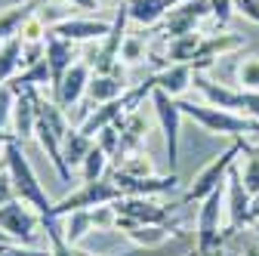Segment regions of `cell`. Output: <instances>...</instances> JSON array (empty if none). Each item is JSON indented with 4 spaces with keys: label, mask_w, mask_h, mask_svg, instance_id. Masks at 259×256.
<instances>
[{
    "label": "cell",
    "mask_w": 259,
    "mask_h": 256,
    "mask_svg": "<svg viewBox=\"0 0 259 256\" xmlns=\"http://www.w3.org/2000/svg\"><path fill=\"white\" fill-rule=\"evenodd\" d=\"M114 232H123L136 247H145V250H154L160 244H167L170 235H173L170 226H142V222H133V219H126V216H117Z\"/></svg>",
    "instance_id": "ffe728a7"
},
{
    "label": "cell",
    "mask_w": 259,
    "mask_h": 256,
    "mask_svg": "<svg viewBox=\"0 0 259 256\" xmlns=\"http://www.w3.org/2000/svg\"><path fill=\"white\" fill-rule=\"evenodd\" d=\"M235 80H238V90H244V93H259V56H247V59L238 62Z\"/></svg>",
    "instance_id": "4dcf8cb0"
},
{
    "label": "cell",
    "mask_w": 259,
    "mask_h": 256,
    "mask_svg": "<svg viewBox=\"0 0 259 256\" xmlns=\"http://www.w3.org/2000/svg\"><path fill=\"white\" fill-rule=\"evenodd\" d=\"M117 167L114 170H120V173H130V176H157L154 173V164H151V157H148V151H130V154H123L120 161H114Z\"/></svg>",
    "instance_id": "f546056e"
},
{
    "label": "cell",
    "mask_w": 259,
    "mask_h": 256,
    "mask_svg": "<svg viewBox=\"0 0 259 256\" xmlns=\"http://www.w3.org/2000/svg\"><path fill=\"white\" fill-rule=\"evenodd\" d=\"M22 50H25L22 37H13V40L0 44V83H10L19 74V68H22Z\"/></svg>",
    "instance_id": "4316f807"
},
{
    "label": "cell",
    "mask_w": 259,
    "mask_h": 256,
    "mask_svg": "<svg viewBox=\"0 0 259 256\" xmlns=\"http://www.w3.org/2000/svg\"><path fill=\"white\" fill-rule=\"evenodd\" d=\"M10 139H13V133H0V157L7 154V145H10Z\"/></svg>",
    "instance_id": "bcb514c9"
},
{
    "label": "cell",
    "mask_w": 259,
    "mask_h": 256,
    "mask_svg": "<svg viewBox=\"0 0 259 256\" xmlns=\"http://www.w3.org/2000/svg\"><path fill=\"white\" fill-rule=\"evenodd\" d=\"M191 77H194V68L191 65H164L157 74H151L154 80V90L167 93L170 99H176V96H182L188 87H191Z\"/></svg>",
    "instance_id": "44dd1931"
},
{
    "label": "cell",
    "mask_w": 259,
    "mask_h": 256,
    "mask_svg": "<svg viewBox=\"0 0 259 256\" xmlns=\"http://www.w3.org/2000/svg\"><path fill=\"white\" fill-rule=\"evenodd\" d=\"M210 0H182V4H173L170 13L160 22V34L164 37H182V34H194L207 16H210Z\"/></svg>",
    "instance_id": "9c48e42d"
},
{
    "label": "cell",
    "mask_w": 259,
    "mask_h": 256,
    "mask_svg": "<svg viewBox=\"0 0 259 256\" xmlns=\"http://www.w3.org/2000/svg\"><path fill=\"white\" fill-rule=\"evenodd\" d=\"M13 105H16V93L10 90V83H0V133H10Z\"/></svg>",
    "instance_id": "d590c367"
},
{
    "label": "cell",
    "mask_w": 259,
    "mask_h": 256,
    "mask_svg": "<svg viewBox=\"0 0 259 256\" xmlns=\"http://www.w3.org/2000/svg\"><path fill=\"white\" fill-rule=\"evenodd\" d=\"M145 40L139 37V34H126L123 37V47H120V62L123 65H136V62H142L145 59Z\"/></svg>",
    "instance_id": "d6a6232c"
},
{
    "label": "cell",
    "mask_w": 259,
    "mask_h": 256,
    "mask_svg": "<svg viewBox=\"0 0 259 256\" xmlns=\"http://www.w3.org/2000/svg\"><path fill=\"white\" fill-rule=\"evenodd\" d=\"M44 40H47V65H50V71H53V87H50V90H56L59 80L68 74V68L77 62V53H74V44H71V40L53 34V31H47Z\"/></svg>",
    "instance_id": "d6986e66"
},
{
    "label": "cell",
    "mask_w": 259,
    "mask_h": 256,
    "mask_svg": "<svg viewBox=\"0 0 259 256\" xmlns=\"http://www.w3.org/2000/svg\"><path fill=\"white\" fill-rule=\"evenodd\" d=\"M250 204H253V195L244 188L241 173H238V164H235L229 170V179H225V210H229V232H225V235H232L241 226H247Z\"/></svg>",
    "instance_id": "4fadbf2b"
},
{
    "label": "cell",
    "mask_w": 259,
    "mask_h": 256,
    "mask_svg": "<svg viewBox=\"0 0 259 256\" xmlns=\"http://www.w3.org/2000/svg\"><path fill=\"white\" fill-rule=\"evenodd\" d=\"M16 4H22V0H16Z\"/></svg>",
    "instance_id": "db71d44e"
},
{
    "label": "cell",
    "mask_w": 259,
    "mask_h": 256,
    "mask_svg": "<svg viewBox=\"0 0 259 256\" xmlns=\"http://www.w3.org/2000/svg\"><path fill=\"white\" fill-rule=\"evenodd\" d=\"M204 34L194 31V34H182V37H167L164 44V65H191L194 56H198V47H201Z\"/></svg>",
    "instance_id": "7402d4cb"
},
{
    "label": "cell",
    "mask_w": 259,
    "mask_h": 256,
    "mask_svg": "<svg viewBox=\"0 0 259 256\" xmlns=\"http://www.w3.org/2000/svg\"><path fill=\"white\" fill-rule=\"evenodd\" d=\"M34 105H37V130H34V139L40 142L44 154L50 157V164L56 167L59 179L68 182L71 179V170H68V164H65V157H62V139H65V133L71 130V126H68V114L59 108L56 99H44L40 90L34 96Z\"/></svg>",
    "instance_id": "6da1fadb"
},
{
    "label": "cell",
    "mask_w": 259,
    "mask_h": 256,
    "mask_svg": "<svg viewBox=\"0 0 259 256\" xmlns=\"http://www.w3.org/2000/svg\"><path fill=\"white\" fill-rule=\"evenodd\" d=\"M173 0H126V13H130V22L136 25H160L164 22V16L170 13Z\"/></svg>",
    "instance_id": "603a6c76"
},
{
    "label": "cell",
    "mask_w": 259,
    "mask_h": 256,
    "mask_svg": "<svg viewBox=\"0 0 259 256\" xmlns=\"http://www.w3.org/2000/svg\"><path fill=\"white\" fill-rule=\"evenodd\" d=\"M0 256H53L50 250H34V247H25V244H0Z\"/></svg>",
    "instance_id": "ab89813d"
},
{
    "label": "cell",
    "mask_w": 259,
    "mask_h": 256,
    "mask_svg": "<svg viewBox=\"0 0 259 256\" xmlns=\"http://www.w3.org/2000/svg\"><path fill=\"white\" fill-rule=\"evenodd\" d=\"M0 229L10 235V241L31 247L34 238H37V229H40V213L31 204H25V201L16 198V201L0 207Z\"/></svg>",
    "instance_id": "8992f818"
},
{
    "label": "cell",
    "mask_w": 259,
    "mask_h": 256,
    "mask_svg": "<svg viewBox=\"0 0 259 256\" xmlns=\"http://www.w3.org/2000/svg\"><path fill=\"white\" fill-rule=\"evenodd\" d=\"M238 154H241V142H235V145H229L222 154H216L213 161L207 164V167H201V173L194 176V182H191V188L185 191V198H182V204H201L210 191H216L225 179H229V170L238 164Z\"/></svg>",
    "instance_id": "5b68a950"
},
{
    "label": "cell",
    "mask_w": 259,
    "mask_h": 256,
    "mask_svg": "<svg viewBox=\"0 0 259 256\" xmlns=\"http://www.w3.org/2000/svg\"><path fill=\"white\" fill-rule=\"evenodd\" d=\"M222 210H225V182L201 201L198 235H194V250L198 253H210V250L219 247V216H222Z\"/></svg>",
    "instance_id": "52a82bcc"
},
{
    "label": "cell",
    "mask_w": 259,
    "mask_h": 256,
    "mask_svg": "<svg viewBox=\"0 0 259 256\" xmlns=\"http://www.w3.org/2000/svg\"><path fill=\"white\" fill-rule=\"evenodd\" d=\"M53 34L71 40V44H90V40H102L108 31H111V22H102V19H77V16H65L59 25L50 28Z\"/></svg>",
    "instance_id": "2e32d148"
},
{
    "label": "cell",
    "mask_w": 259,
    "mask_h": 256,
    "mask_svg": "<svg viewBox=\"0 0 259 256\" xmlns=\"http://www.w3.org/2000/svg\"><path fill=\"white\" fill-rule=\"evenodd\" d=\"M77 256H93V253H80V250H77Z\"/></svg>",
    "instance_id": "816d5d0a"
},
{
    "label": "cell",
    "mask_w": 259,
    "mask_h": 256,
    "mask_svg": "<svg viewBox=\"0 0 259 256\" xmlns=\"http://www.w3.org/2000/svg\"><path fill=\"white\" fill-rule=\"evenodd\" d=\"M173 4H182V0H173Z\"/></svg>",
    "instance_id": "f5cc1de1"
},
{
    "label": "cell",
    "mask_w": 259,
    "mask_h": 256,
    "mask_svg": "<svg viewBox=\"0 0 259 256\" xmlns=\"http://www.w3.org/2000/svg\"><path fill=\"white\" fill-rule=\"evenodd\" d=\"M120 4H123V0H99V7H114V10H117Z\"/></svg>",
    "instance_id": "c3c4849f"
},
{
    "label": "cell",
    "mask_w": 259,
    "mask_h": 256,
    "mask_svg": "<svg viewBox=\"0 0 259 256\" xmlns=\"http://www.w3.org/2000/svg\"><path fill=\"white\" fill-rule=\"evenodd\" d=\"M235 10L244 13V19L259 25V0H235Z\"/></svg>",
    "instance_id": "b9f144b4"
},
{
    "label": "cell",
    "mask_w": 259,
    "mask_h": 256,
    "mask_svg": "<svg viewBox=\"0 0 259 256\" xmlns=\"http://www.w3.org/2000/svg\"><path fill=\"white\" fill-rule=\"evenodd\" d=\"M40 87H53V71L47 65V56L40 62H34V65L22 68L13 80H10V90L13 93H25V90H40Z\"/></svg>",
    "instance_id": "d4e9b609"
},
{
    "label": "cell",
    "mask_w": 259,
    "mask_h": 256,
    "mask_svg": "<svg viewBox=\"0 0 259 256\" xmlns=\"http://www.w3.org/2000/svg\"><path fill=\"white\" fill-rule=\"evenodd\" d=\"M191 83H194V90L204 96V102L213 105V108H225V111L244 108V93H241V90H232V87H225V83H216V80H210L204 71H194Z\"/></svg>",
    "instance_id": "e0dca14e"
},
{
    "label": "cell",
    "mask_w": 259,
    "mask_h": 256,
    "mask_svg": "<svg viewBox=\"0 0 259 256\" xmlns=\"http://www.w3.org/2000/svg\"><path fill=\"white\" fill-rule=\"evenodd\" d=\"M117 126H120V148H117V154H114V161H120V157L130 154V151H142V139H145V133H148L145 117H142L139 111H133V114H126Z\"/></svg>",
    "instance_id": "cb8c5ba5"
},
{
    "label": "cell",
    "mask_w": 259,
    "mask_h": 256,
    "mask_svg": "<svg viewBox=\"0 0 259 256\" xmlns=\"http://www.w3.org/2000/svg\"><path fill=\"white\" fill-rule=\"evenodd\" d=\"M47 22L40 19V13H34V16H28L25 19V25H22V31H19V37L25 40V44H34V40H44L47 37Z\"/></svg>",
    "instance_id": "e575fe53"
},
{
    "label": "cell",
    "mask_w": 259,
    "mask_h": 256,
    "mask_svg": "<svg viewBox=\"0 0 259 256\" xmlns=\"http://www.w3.org/2000/svg\"><path fill=\"white\" fill-rule=\"evenodd\" d=\"M244 93V90H241ZM244 111L259 120V93H244Z\"/></svg>",
    "instance_id": "7bdbcfd3"
},
{
    "label": "cell",
    "mask_w": 259,
    "mask_h": 256,
    "mask_svg": "<svg viewBox=\"0 0 259 256\" xmlns=\"http://www.w3.org/2000/svg\"><path fill=\"white\" fill-rule=\"evenodd\" d=\"M108 179L117 185V191L123 198H151V195H170V191L179 185L176 173L170 176H130V173H120V170H111Z\"/></svg>",
    "instance_id": "30bf717a"
},
{
    "label": "cell",
    "mask_w": 259,
    "mask_h": 256,
    "mask_svg": "<svg viewBox=\"0 0 259 256\" xmlns=\"http://www.w3.org/2000/svg\"><path fill=\"white\" fill-rule=\"evenodd\" d=\"M111 157L93 142L90 154L83 157V164H80V173H83V182H96V179H105V167H108Z\"/></svg>",
    "instance_id": "1f68e13d"
},
{
    "label": "cell",
    "mask_w": 259,
    "mask_h": 256,
    "mask_svg": "<svg viewBox=\"0 0 259 256\" xmlns=\"http://www.w3.org/2000/svg\"><path fill=\"white\" fill-rule=\"evenodd\" d=\"M93 142L96 139L83 136L77 126H71V130L65 133V139H62V157H65V164H68V170H80V164H83V157L90 154Z\"/></svg>",
    "instance_id": "484cf974"
},
{
    "label": "cell",
    "mask_w": 259,
    "mask_h": 256,
    "mask_svg": "<svg viewBox=\"0 0 259 256\" xmlns=\"http://www.w3.org/2000/svg\"><path fill=\"white\" fill-rule=\"evenodd\" d=\"M238 142H241V151H250V154H256V157H259V145H247L244 139H238Z\"/></svg>",
    "instance_id": "7dc6e473"
},
{
    "label": "cell",
    "mask_w": 259,
    "mask_h": 256,
    "mask_svg": "<svg viewBox=\"0 0 259 256\" xmlns=\"http://www.w3.org/2000/svg\"><path fill=\"white\" fill-rule=\"evenodd\" d=\"M16 201V188H13V176L10 170H0V207Z\"/></svg>",
    "instance_id": "60d3db41"
},
{
    "label": "cell",
    "mask_w": 259,
    "mask_h": 256,
    "mask_svg": "<svg viewBox=\"0 0 259 256\" xmlns=\"http://www.w3.org/2000/svg\"><path fill=\"white\" fill-rule=\"evenodd\" d=\"M259 219V195L253 198V204H250V216H247V226H253V222Z\"/></svg>",
    "instance_id": "f6af8a7d"
},
{
    "label": "cell",
    "mask_w": 259,
    "mask_h": 256,
    "mask_svg": "<svg viewBox=\"0 0 259 256\" xmlns=\"http://www.w3.org/2000/svg\"><path fill=\"white\" fill-rule=\"evenodd\" d=\"M123 195L117 191V185L105 176V179H96V182H83L80 188H74L71 195H65L62 201L53 204L50 216L62 219V216H68L74 210H96V207H105V204H114L120 201Z\"/></svg>",
    "instance_id": "277c9868"
},
{
    "label": "cell",
    "mask_w": 259,
    "mask_h": 256,
    "mask_svg": "<svg viewBox=\"0 0 259 256\" xmlns=\"http://www.w3.org/2000/svg\"><path fill=\"white\" fill-rule=\"evenodd\" d=\"M96 145H99L111 161H114V154H117V148H120V126L114 123V126H105V130L96 136Z\"/></svg>",
    "instance_id": "74e56055"
},
{
    "label": "cell",
    "mask_w": 259,
    "mask_h": 256,
    "mask_svg": "<svg viewBox=\"0 0 259 256\" xmlns=\"http://www.w3.org/2000/svg\"><path fill=\"white\" fill-rule=\"evenodd\" d=\"M244 47V37L241 34H232V31H225V34H204V40H201V47H198V56H194V62H191V68L194 71H207L216 59H222V56H232V53H238Z\"/></svg>",
    "instance_id": "9a60e30c"
},
{
    "label": "cell",
    "mask_w": 259,
    "mask_h": 256,
    "mask_svg": "<svg viewBox=\"0 0 259 256\" xmlns=\"http://www.w3.org/2000/svg\"><path fill=\"white\" fill-rule=\"evenodd\" d=\"M182 114L188 120H194L198 126H204L213 136H259V120L250 114H238V111H225V108H213V105H194V102H179Z\"/></svg>",
    "instance_id": "3957f363"
},
{
    "label": "cell",
    "mask_w": 259,
    "mask_h": 256,
    "mask_svg": "<svg viewBox=\"0 0 259 256\" xmlns=\"http://www.w3.org/2000/svg\"><path fill=\"white\" fill-rule=\"evenodd\" d=\"M111 207L117 210V216L142 222V226H170V207L157 204L151 198H120Z\"/></svg>",
    "instance_id": "5bb4252c"
},
{
    "label": "cell",
    "mask_w": 259,
    "mask_h": 256,
    "mask_svg": "<svg viewBox=\"0 0 259 256\" xmlns=\"http://www.w3.org/2000/svg\"><path fill=\"white\" fill-rule=\"evenodd\" d=\"M151 105L157 114V123L164 130V145H167V161H170V173L176 170V157H179V123H182V108L176 99H170L167 93L154 90L151 93Z\"/></svg>",
    "instance_id": "ba28073f"
},
{
    "label": "cell",
    "mask_w": 259,
    "mask_h": 256,
    "mask_svg": "<svg viewBox=\"0 0 259 256\" xmlns=\"http://www.w3.org/2000/svg\"><path fill=\"white\" fill-rule=\"evenodd\" d=\"M126 90H130V87H126V77H123V71H120V68L105 71V74H96V71H93V77H90V83H87V105H83V117H87V114H90V108H96V105H105V102L120 99ZM83 117H80V120H83Z\"/></svg>",
    "instance_id": "7c38bea8"
},
{
    "label": "cell",
    "mask_w": 259,
    "mask_h": 256,
    "mask_svg": "<svg viewBox=\"0 0 259 256\" xmlns=\"http://www.w3.org/2000/svg\"><path fill=\"white\" fill-rule=\"evenodd\" d=\"M65 4H71L74 10H99V0H65Z\"/></svg>",
    "instance_id": "ee69618b"
},
{
    "label": "cell",
    "mask_w": 259,
    "mask_h": 256,
    "mask_svg": "<svg viewBox=\"0 0 259 256\" xmlns=\"http://www.w3.org/2000/svg\"><path fill=\"white\" fill-rule=\"evenodd\" d=\"M34 96H37V90L16 93V105H13V117H10V133L22 145L34 136V130H37V105H34Z\"/></svg>",
    "instance_id": "ac0fdd59"
},
{
    "label": "cell",
    "mask_w": 259,
    "mask_h": 256,
    "mask_svg": "<svg viewBox=\"0 0 259 256\" xmlns=\"http://www.w3.org/2000/svg\"><path fill=\"white\" fill-rule=\"evenodd\" d=\"M90 216H93V229H102V232H114V226H117V210H114L111 204L90 210Z\"/></svg>",
    "instance_id": "8d00e7d4"
},
{
    "label": "cell",
    "mask_w": 259,
    "mask_h": 256,
    "mask_svg": "<svg viewBox=\"0 0 259 256\" xmlns=\"http://www.w3.org/2000/svg\"><path fill=\"white\" fill-rule=\"evenodd\" d=\"M244 154H247V161H244V167H238V173H241L244 188L256 198V195H259V157L250 154V151H244Z\"/></svg>",
    "instance_id": "836d02e7"
},
{
    "label": "cell",
    "mask_w": 259,
    "mask_h": 256,
    "mask_svg": "<svg viewBox=\"0 0 259 256\" xmlns=\"http://www.w3.org/2000/svg\"><path fill=\"white\" fill-rule=\"evenodd\" d=\"M34 13H37L34 4H16V7H10L7 13H0V44L19 37V31H22L25 19L34 16Z\"/></svg>",
    "instance_id": "83f0119b"
},
{
    "label": "cell",
    "mask_w": 259,
    "mask_h": 256,
    "mask_svg": "<svg viewBox=\"0 0 259 256\" xmlns=\"http://www.w3.org/2000/svg\"><path fill=\"white\" fill-rule=\"evenodd\" d=\"M90 77H93V68L87 65V62H74V65L68 68V74L59 80V87L53 90V99L59 102V108H62L65 114H71V108L80 105V99L87 96Z\"/></svg>",
    "instance_id": "8fae6325"
},
{
    "label": "cell",
    "mask_w": 259,
    "mask_h": 256,
    "mask_svg": "<svg viewBox=\"0 0 259 256\" xmlns=\"http://www.w3.org/2000/svg\"><path fill=\"white\" fill-rule=\"evenodd\" d=\"M185 256H201V253H198V250H191V253H185Z\"/></svg>",
    "instance_id": "f907efd6"
},
{
    "label": "cell",
    "mask_w": 259,
    "mask_h": 256,
    "mask_svg": "<svg viewBox=\"0 0 259 256\" xmlns=\"http://www.w3.org/2000/svg\"><path fill=\"white\" fill-rule=\"evenodd\" d=\"M90 232H93V216H90V210H74L68 216H62V235H65V241H68L71 247H77Z\"/></svg>",
    "instance_id": "f1b7e54d"
},
{
    "label": "cell",
    "mask_w": 259,
    "mask_h": 256,
    "mask_svg": "<svg viewBox=\"0 0 259 256\" xmlns=\"http://www.w3.org/2000/svg\"><path fill=\"white\" fill-rule=\"evenodd\" d=\"M210 16L216 19V25H229L232 13H235V0H210Z\"/></svg>",
    "instance_id": "f35d334b"
},
{
    "label": "cell",
    "mask_w": 259,
    "mask_h": 256,
    "mask_svg": "<svg viewBox=\"0 0 259 256\" xmlns=\"http://www.w3.org/2000/svg\"><path fill=\"white\" fill-rule=\"evenodd\" d=\"M0 244H10V235H7L4 229H0ZM13 244H16V241H13Z\"/></svg>",
    "instance_id": "681fc988"
},
{
    "label": "cell",
    "mask_w": 259,
    "mask_h": 256,
    "mask_svg": "<svg viewBox=\"0 0 259 256\" xmlns=\"http://www.w3.org/2000/svg\"><path fill=\"white\" fill-rule=\"evenodd\" d=\"M4 161H7V170H10V176H13L16 198H19V201H25V204H31L40 216H50L53 201H50V195L44 191V185H40V179H37L34 167H31V161L25 157V148H22V142H19V139H10Z\"/></svg>",
    "instance_id": "7a4b0ae2"
}]
</instances>
